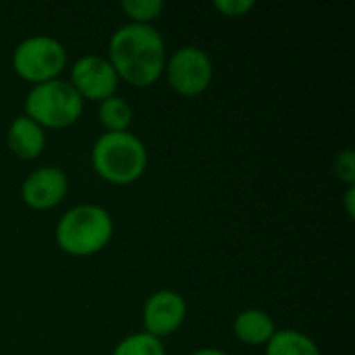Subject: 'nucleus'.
I'll use <instances>...</instances> for the list:
<instances>
[{
  "label": "nucleus",
  "mask_w": 355,
  "mask_h": 355,
  "mask_svg": "<svg viewBox=\"0 0 355 355\" xmlns=\"http://www.w3.org/2000/svg\"><path fill=\"white\" fill-rule=\"evenodd\" d=\"M108 62L119 79L133 87H150L164 75L166 44L154 25L125 23L108 40Z\"/></svg>",
  "instance_id": "1"
},
{
  "label": "nucleus",
  "mask_w": 355,
  "mask_h": 355,
  "mask_svg": "<svg viewBox=\"0 0 355 355\" xmlns=\"http://www.w3.org/2000/svg\"><path fill=\"white\" fill-rule=\"evenodd\" d=\"M114 223L106 208L98 204H79L69 208L56 223L58 248L75 258L96 256L110 243Z\"/></svg>",
  "instance_id": "2"
},
{
  "label": "nucleus",
  "mask_w": 355,
  "mask_h": 355,
  "mask_svg": "<svg viewBox=\"0 0 355 355\" xmlns=\"http://www.w3.org/2000/svg\"><path fill=\"white\" fill-rule=\"evenodd\" d=\"M92 166L106 183L131 185L148 168V148L131 131H104L94 141Z\"/></svg>",
  "instance_id": "3"
},
{
  "label": "nucleus",
  "mask_w": 355,
  "mask_h": 355,
  "mask_svg": "<svg viewBox=\"0 0 355 355\" xmlns=\"http://www.w3.org/2000/svg\"><path fill=\"white\" fill-rule=\"evenodd\" d=\"M83 98L64 79L31 85L25 98V116L42 129H67L83 114Z\"/></svg>",
  "instance_id": "4"
},
{
  "label": "nucleus",
  "mask_w": 355,
  "mask_h": 355,
  "mask_svg": "<svg viewBox=\"0 0 355 355\" xmlns=\"http://www.w3.org/2000/svg\"><path fill=\"white\" fill-rule=\"evenodd\" d=\"M69 62L64 46L52 35H29L15 46L12 69L31 85L58 79Z\"/></svg>",
  "instance_id": "5"
},
{
  "label": "nucleus",
  "mask_w": 355,
  "mask_h": 355,
  "mask_svg": "<svg viewBox=\"0 0 355 355\" xmlns=\"http://www.w3.org/2000/svg\"><path fill=\"white\" fill-rule=\"evenodd\" d=\"M164 75L173 92L185 98H196L210 87L214 77V64L206 50L189 44L177 48L166 58Z\"/></svg>",
  "instance_id": "6"
},
{
  "label": "nucleus",
  "mask_w": 355,
  "mask_h": 355,
  "mask_svg": "<svg viewBox=\"0 0 355 355\" xmlns=\"http://www.w3.org/2000/svg\"><path fill=\"white\" fill-rule=\"evenodd\" d=\"M75 92L85 100L102 102L116 94V87L121 83L116 71L108 62L106 56L100 54H85L79 56L71 67V81Z\"/></svg>",
  "instance_id": "7"
},
{
  "label": "nucleus",
  "mask_w": 355,
  "mask_h": 355,
  "mask_svg": "<svg viewBox=\"0 0 355 355\" xmlns=\"http://www.w3.org/2000/svg\"><path fill=\"white\" fill-rule=\"evenodd\" d=\"M187 318V302L181 293L160 289L152 293L144 304V333L164 339L175 335Z\"/></svg>",
  "instance_id": "8"
},
{
  "label": "nucleus",
  "mask_w": 355,
  "mask_h": 355,
  "mask_svg": "<svg viewBox=\"0 0 355 355\" xmlns=\"http://www.w3.org/2000/svg\"><path fill=\"white\" fill-rule=\"evenodd\" d=\"M69 191V179L58 166H40L27 175L21 185L23 202L33 210H50L58 206Z\"/></svg>",
  "instance_id": "9"
},
{
  "label": "nucleus",
  "mask_w": 355,
  "mask_h": 355,
  "mask_svg": "<svg viewBox=\"0 0 355 355\" xmlns=\"http://www.w3.org/2000/svg\"><path fill=\"white\" fill-rule=\"evenodd\" d=\"M6 144L17 158L33 160L46 148V131L35 121L21 114L10 121L6 129Z\"/></svg>",
  "instance_id": "10"
},
{
  "label": "nucleus",
  "mask_w": 355,
  "mask_h": 355,
  "mask_svg": "<svg viewBox=\"0 0 355 355\" xmlns=\"http://www.w3.org/2000/svg\"><path fill=\"white\" fill-rule=\"evenodd\" d=\"M275 333V320L268 312L258 308H248L239 312L233 320V335L245 345H266Z\"/></svg>",
  "instance_id": "11"
},
{
  "label": "nucleus",
  "mask_w": 355,
  "mask_h": 355,
  "mask_svg": "<svg viewBox=\"0 0 355 355\" xmlns=\"http://www.w3.org/2000/svg\"><path fill=\"white\" fill-rule=\"evenodd\" d=\"M264 347V355H322L312 337L295 329L277 331Z\"/></svg>",
  "instance_id": "12"
},
{
  "label": "nucleus",
  "mask_w": 355,
  "mask_h": 355,
  "mask_svg": "<svg viewBox=\"0 0 355 355\" xmlns=\"http://www.w3.org/2000/svg\"><path fill=\"white\" fill-rule=\"evenodd\" d=\"M98 121L106 133L129 131V127L133 123V110L125 98L114 94V96L98 102Z\"/></svg>",
  "instance_id": "13"
},
{
  "label": "nucleus",
  "mask_w": 355,
  "mask_h": 355,
  "mask_svg": "<svg viewBox=\"0 0 355 355\" xmlns=\"http://www.w3.org/2000/svg\"><path fill=\"white\" fill-rule=\"evenodd\" d=\"M112 355H166V349L160 339L148 333H133L116 343Z\"/></svg>",
  "instance_id": "14"
},
{
  "label": "nucleus",
  "mask_w": 355,
  "mask_h": 355,
  "mask_svg": "<svg viewBox=\"0 0 355 355\" xmlns=\"http://www.w3.org/2000/svg\"><path fill=\"white\" fill-rule=\"evenodd\" d=\"M164 0H123L121 10L129 17V23H139V25H152L162 10H164Z\"/></svg>",
  "instance_id": "15"
},
{
  "label": "nucleus",
  "mask_w": 355,
  "mask_h": 355,
  "mask_svg": "<svg viewBox=\"0 0 355 355\" xmlns=\"http://www.w3.org/2000/svg\"><path fill=\"white\" fill-rule=\"evenodd\" d=\"M333 173L339 181H343L345 185H355V156L349 148L341 150L335 156L333 162Z\"/></svg>",
  "instance_id": "16"
},
{
  "label": "nucleus",
  "mask_w": 355,
  "mask_h": 355,
  "mask_svg": "<svg viewBox=\"0 0 355 355\" xmlns=\"http://www.w3.org/2000/svg\"><path fill=\"white\" fill-rule=\"evenodd\" d=\"M214 8L229 19H239V17H245L254 8V2L252 0H216Z\"/></svg>",
  "instance_id": "17"
},
{
  "label": "nucleus",
  "mask_w": 355,
  "mask_h": 355,
  "mask_svg": "<svg viewBox=\"0 0 355 355\" xmlns=\"http://www.w3.org/2000/svg\"><path fill=\"white\" fill-rule=\"evenodd\" d=\"M343 204H345V212L349 218L355 216V185H347V191H345V198H343Z\"/></svg>",
  "instance_id": "18"
},
{
  "label": "nucleus",
  "mask_w": 355,
  "mask_h": 355,
  "mask_svg": "<svg viewBox=\"0 0 355 355\" xmlns=\"http://www.w3.org/2000/svg\"><path fill=\"white\" fill-rule=\"evenodd\" d=\"M191 355H229L225 354L223 349H218V347H200V349H196Z\"/></svg>",
  "instance_id": "19"
}]
</instances>
